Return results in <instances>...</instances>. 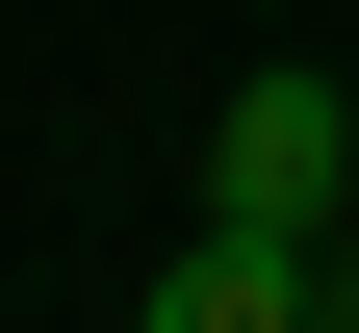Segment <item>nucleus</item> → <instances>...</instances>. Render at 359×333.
Instances as JSON below:
<instances>
[{
  "instance_id": "nucleus-1",
  "label": "nucleus",
  "mask_w": 359,
  "mask_h": 333,
  "mask_svg": "<svg viewBox=\"0 0 359 333\" xmlns=\"http://www.w3.org/2000/svg\"><path fill=\"white\" fill-rule=\"evenodd\" d=\"M205 205H231V231H334L359 205V103H334V77H231V103H205Z\"/></svg>"
}]
</instances>
